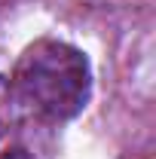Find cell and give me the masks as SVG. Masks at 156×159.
Listing matches in <instances>:
<instances>
[{"label": "cell", "mask_w": 156, "mask_h": 159, "mask_svg": "<svg viewBox=\"0 0 156 159\" xmlns=\"http://www.w3.org/2000/svg\"><path fill=\"white\" fill-rule=\"evenodd\" d=\"M12 101L43 122H67L92 95V67L77 46L40 37L16 61L9 80Z\"/></svg>", "instance_id": "1"}, {"label": "cell", "mask_w": 156, "mask_h": 159, "mask_svg": "<svg viewBox=\"0 0 156 159\" xmlns=\"http://www.w3.org/2000/svg\"><path fill=\"white\" fill-rule=\"evenodd\" d=\"M12 107H16V101H12L9 80L0 77V141L6 138V132H9V122H12Z\"/></svg>", "instance_id": "2"}, {"label": "cell", "mask_w": 156, "mask_h": 159, "mask_svg": "<svg viewBox=\"0 0 156 159\" xmlns=\"http://www.w3.org/2000/svg\"><path fill=\"white\" fill-rule=\"evenodd\" d=\"M3 159H28V153H25V150H12L9 156H3Z\"/></svg>", "instance_id": "3"}]
</instances>
